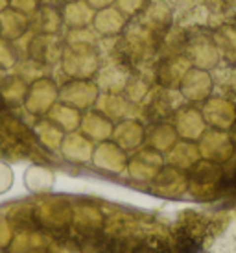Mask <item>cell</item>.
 Segmentation results:
<instances>
[{"mask_svg":"<svg viewBox=\"0 0 236 253\" xmlns=\"http://www.w3.org/2000/svg\"><path fill=\"white\" fill-rule=\"evenodd\" d=\"M13 185V172L6 163H0V194H4Z\"/></svg>","mask_w":236,"mask_h":253,"instance_id":"7a4b0ae2","label":"cell"},{"mask_svg":"<svg viewBox=\"0 0 236 253\" xmlns=\"http://www.w3.org/2000/svg\"><path fill=\"white\" fill-rule=\"evenodd\" d=\"M24 183L32 192H44L54 185V174L44 167H30L24 174Z\"/></svg>","mask_w":236,"mask_h":253,"instance_id":"6da1fadb","label":"cell"}]
</instances>
